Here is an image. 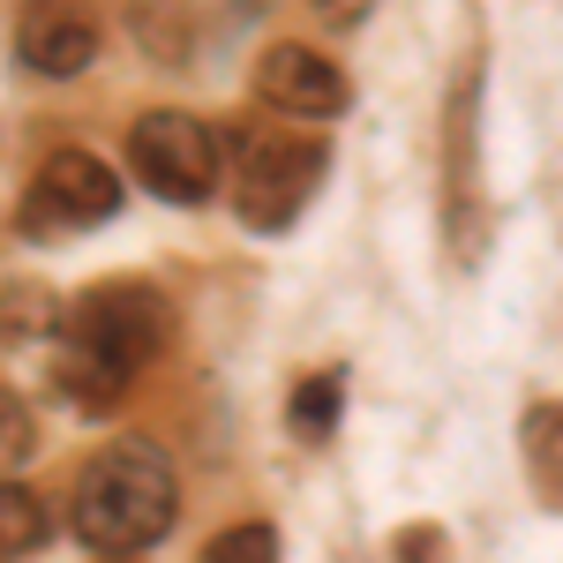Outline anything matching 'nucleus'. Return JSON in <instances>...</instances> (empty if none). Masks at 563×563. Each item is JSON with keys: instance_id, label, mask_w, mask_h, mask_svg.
Returning a JSON list of instances; mask_svg holds the SVG:
<instances>
[{"instance_id": "1", "label": "nucleus", "mask_w": 563, "mask_h": 563, "mask_svg": "<svg viewBox=\"0 0 563 563\" xmlns=\"http://www.w3.org/2000/svg\"><path fill=\"white\" fill-rule=\"evenodd\" d=\"M166 331H174V308H166L158 286H143V278H106V286L76 294L68 316H60V361H53L60 398L84 406V413L113 406L158 361Z\"/></svg>"}, {"instance_id": "2", "label": "nucleus", "mask_w": 563, "mask_h": 563, "mask_svg": "<svg viewBox=\"0 0 563 563\" xmlns=\"http://www.w3.org/2000/svg\"><path fill=\"white\" fill-rule=\"evenodd\" d=\"M174 504H180V488H174L166 451L129 435V443H106V451L84 466L76 504H68V526H76L84 549L135 556V549H151V541L174 533Z\"/></svg>"}, {"instance_id": "3", "label": "nucleus", "mask_w": 563, "mask_h": 563, "mask_svg": "<svg viewBox=\"0 0 563 563\" xmlns=\"http://www.w3.org/2000/svg\"><path fill=\"white\" fill-rule=\"evenodd\" d=\"M129 166L151 196L166 203H203L218 188V166H225V143L211 135V121L180 113V106H158L129 129Z\"/></svg>"}, {"instance_id": "4", "label": "nucleus", "mask_w": 563, "mask_h": 563, "mask_svg": "<svg viewBox=\"0 0 563 563\" xmlns=\"http://www.w3.org/2000/svg\"><path fill=\"white\" fill-rule=\"evenodd\" d=\"M323 180V143L308 135H249L233 166V211L249 233H286Z\"/></svg>"}, {"instance_id": "5", "label": "nucleus", "mask_w": 563, "mask_h": 563, "mask_svg": "<svg viewBox=\"0 0 563 563\" xmlns=\"http://www.w3.org/2000/svg\"><path fill=\"white\" fill-rule=\"evenodd\" d=\"M121 211V180L106 174L90 151H53L31 188H23V233L31 241H68V233H90Z\"/></svg>"}, {"instance_id": "6", "label": "nucleus", "mask_w": 563, "mask_h": 563, "mask_svg": "<svg viewBox=\"0 0 563 563\" xmlns=\"http://www.w3.org/2000/svg\"><path fill=\"white\" fill-rule=\"evenodd\" d=\"M256 90H263V106H278V113H294V121H339V113H346V98H353L346 68H339V60H323V53H308L301 38L263 45Z\"/></svg>"}, {"instance_id": "7", "label": "nucleus", "mask_w": 563, "mask_h": 563, "mask_svg": "<svg viewBox=\"0 0 563 563\" xmlns=\"http://www.w3.org/2000/svg\"><path fill=\"white\" fill-rule=\"evenodd\" d=\"M443 218H451V249L474 263L481 249V233H474V218H481V188H474V68L459 76V90H451V106H443Z\"/></svg>"}, {"instance_id": "8", "label": "nucleus", "mask_w": 563, "mask_h": 563, "mask_svg": "<svg viewBox=\"0 0 563 563\" xmlns=\"http://www.w3.org/2000/svg\"><path fill=\"white\" fill-rule=\"evenodd\" d=\"M15 53H23V68H38V76H84L90 60H98V31L84 23V8L38 0V8L15 23Z\"/></svg>"}, {"instance_id": "9", "label": "nucleus", "mask_w": 563, "mask_h": 563, "mask_svg": "<svg viewBox=\"0 0 563 563\" xmlns=\"http://www.w3.org/2000/svg\"><path fill=\"white\" fill-rule=\"evenodd\" d=\"M519 459H526V481H533V496L563 511V398L549 406H526L519 421Z\"/></svg>"}, {"instance_id": "10", "label": "nucleus", "mask_w": 563, "mask_h": 563, "mask_svg": "<svg viewBox=\"0 0 563 563\" xmlns=\"http://www.w3.org/2000/svg\"><path fill=\"white\" fill-rule=\"evenodd\" d=\"M129 23H135V38H143V53L166 60V68L188 60V45H196V8L188 0H135Z\"/></svg>"}, {"instance_id": "11", "label": "nucleus", "mask_w": 563, "mask_h": 563, "mask_svg": "<svg viewBox=\"0 0 563 563\" xmlns=\"http://www.w3.org/2000/svg\"><path fill=\"white\" fill-rule=\"evenodd\" d=\"M45 533H53V511H45L23 481H0V563H8V556H31Z\"/></svg>"}, {"instance_id": "12", "label": "nucleus", "mask_w": 563, "mask_h": 563, "mask_svg": "<svg viewBox=\"0 0 563 563\" xmlns=\"http://www.w3.org/2000/svg\"><path fill=\"white\" fill-rule=\"evenodd\" d=\"M339 406H346V384L323 368V376H301V384H294L286 421H294V435H331L339 429Z\"/></svg>"}, {"instance_id": "13", "label": "nucleus", "mask_w": 563, "mask_h": 563, "mask_svg": "<svg viewBox=\"0 0 563 563\" xmlns=\"http://www.w3.org/2000/svg\"><path fill=\"white\" fill-rule=\"evenodd\" d=\"M38 451V421H31V406L15 398V390L0 384V481H15V466Z\"/></svg>"}, {"instance_id": "14", "label": "nucleus", "mask_w": 563, "mask_h": 563, "mask_svg": "<svg viewBox=\"0 0 563 563\" xmlns=\"http://www.w3.org/2000/svg\"><path fill=\"white\" fill-rule=\"evenodd\" d=\"M68 308L53 301V294H38V286H15V294H0V339H31V331H45V323H60Z\"/></svg>"}, {"instance_id": "15", "label": "nucleus", "mask_w": 563, "mask_h": 563, "mask_svg": "<svg viewBox=\"0 0 563 563\" xmlns=\"http://www.w3.org/2000/svg\"><path fill=\"white\" fill-rule=\"evenodd\" d=\"M203 563H278V533L271 526H225L203 549Z\"/></svg>"}, {"instance_id": "16", "label": "nucleus", "mask_w": 563, "mask_h": 563, "mask_svg": "<svg viewBox=\"0 0 563 563\" xmlns=\"http://www.w3.org/2000/svg\"><path fill=\"white\" fill-rule=\"evenodd\" d=\"M390 549H398V563H443V533L435 526H406Z\"/></svg>"}, {"instance_id": "17", "label": "nucleus", "mask_w": 563, "mask_h": 563, "mask_svg": "<svg viewBox=\"0 0 563 563\" xmlns=\"http://www.w3.org/2000/svg\"><path fill=\"white\" fill-rule=\"evenodd\" d=\"M316 8H323V15H331V23H361V15H368V8H376V0H316Z\"/></svg>"}]
</instances>
